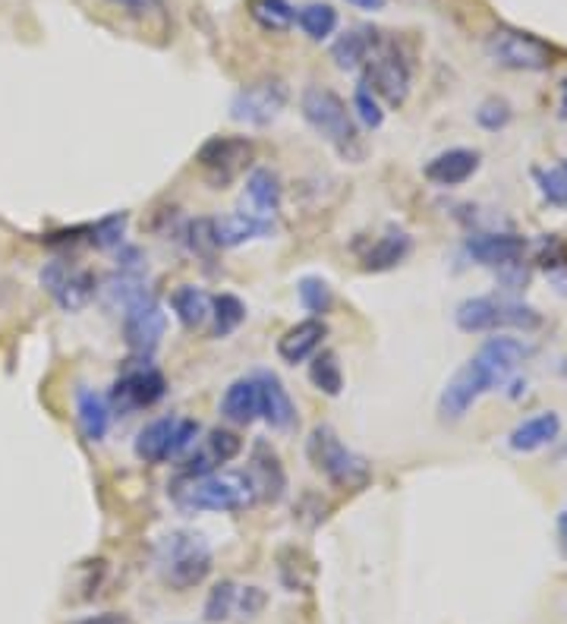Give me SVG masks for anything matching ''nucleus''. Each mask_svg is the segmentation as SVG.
<instances>
[{"label": "nucleus", "instance_id": "nucleus-45", "mask_svg": "<svg viewBox=\"0 0 567 624\" xmlns=\"http://www.w3.org/2000/svg\"><path fill=\"white\" fill-rule=\"evenodd\" d=\"M114 7H123V10H130V13H142L145 7H149V0H111Z\"/></svg>", "mask_w": 567, "mask_h": 624}, {"label": "nucleus", "instance_id": "nucleus-16", "mask_svg": "<svg viewBox=\"0 0 567 624\" xmlns=\"http://www.w3.org/2000/svg\"><path fill=\"white\" fill-rule=\"evenodd\" d=\"M246 476H250V483H253L259 502L277 505V502L284 499V492H287V470H284L277 451H274L269 442H255L253 445Z\"/></svg>", "mask_w": 567, "mask_h": 624}, {"label": "nucleus", "instance_id": "nucleus-2", "mask_svg": "<svg viewBox=\"0 0 567 624\" xmlns=\"http://www.w3.org/2000/svg\"><path fill=\"white\" fill-rule=\"evenodd\" d=\"M171 502L183 514H234L253 507L255 489L246 473H205V476H176L171 483Z\"/></svg>", "mask_w": 567, "mask_h": 624}, {"label": "nucleus", "instance_id": "nucleus-23", "mask_svg": "<svg viewBox=\"0 0 567 624\" xmlns=\"http://www.w3.org/2000/svg\"><path fill=\"white\" fill-rule=\"evenodd\" d=\"M558 435H561V416L555 410H543V413L529 416L510 430L508 449L517 451V454H533V451L551 445Z\"/></svg>", "mask_w": 567, "mask_h": 624}, {"label": "nucleus", "instance_id": "nucleus-12", "mask_svg": "<svg viewBox=\"0 0 567 624\" xmlns=\"http://www.w3.org/2000/svg\"><path fill=\"white\" fill-rule=\"evenodd\" d=\"M168 394V379L164 372L142 356L139 366H130L118 375V382L108 391V404L114 413H133V410L155 407L158 401Z\"/></svg>", "mask_w": 567, "mask_h": 624}, {"label": "nucleus", "instance_id": "nucleus-28", "mask_svg": "<svg viewBox=\"0 0 567 624\" xmlns=\"http://www.w3.org/2000/svg\"><path fill=\"white\" fill-rule=\"evenodd\" d=\"M246 195L259 209V215L272 218L281 209V199H284V187H281V177L274 174L272 168H255L250 180H246Z\"/></svg>", "mask_w": 567, "mask_h": 624}, {"label": "nucleus", "instance_id": "nucleus-27", "mask_svg": "<svg viewBox=\"0 0 567 624\" xmlns=\"http://www.w3.org/2000/svg\"><path fill=\"white\" fill-rule=\"evenodd\" d=\"M171 310H174L176 322L186 332H196V329H202L212 319V296L202 291V288H196V284H180L171 293Z\"/></svg>", "mask_w": 567, "mask_h": 624}, {"label": "nucleus", "instance_id": "nucleus-40", "mask_svg": "<svg viewBox=\"0 0 567 624\" xmlns=\"http://www.w3.org/2000/svg\"><path fill=\"white\" fill-rule=\"evenodd\" d=\"M514 118V111H510V104L505 98H486L479 108H476V123L483 127V130H489V133H498V130H505Z\"/></svg>", "mask_w": 567, "mask_h": 624}, {"label": "nucleus", "instance_id": "nucleus-44", "mask_svg": "<svg viewBox=\"0 0 567 624\" xmlns=\"http://www.w3.org/2000/svg\"><path fill=\"white\" fill-rule=\"evenodd\" d=\"M347 3L356 7V10H366V13H378V10L388 7V0H347Z\"/></svg>", "mask_w": 567, "mask_h": 624}, {"label": "nucleus", "instance_id": "nucleus-24", "mask_svg": "<svg viewBox=\"0 0 567 624\" xmlns=\"http://www.w3.org/2000/svg\"><path fill=\"white\" fill-rule=\"evenodd\" d=\"M413 253V236L401 228H388L385 234L372 243L369 250L363 253V272L382 274L397 269L401 262H407V255Z\"/></svg>", "mask_w": 567, "mask_h": 624}, {"label": "nucleus", "instance_id": "nucleus-11", "mask_svg": "<svg viewBox=\"0 0 567 624\" xmlns=\"http://www.w3.org/2000/svg\"><path fill=\"white\" fill-rule=\"evenodd\" d=\"M253 161L255 145L250 137H209L196 152V164L202 168V174L217 190L234 183Z\"/></svg>", "mask_w": 567, "mask_h": 624}, {"label": "nucleus", "instance_id": "nucleus-21", "mask_svg": "<svg viewBox=\"0 0 567 624\" xmlns=\"http://www.w3.org/2000/svg\"><path fill=\"white\" fill-rule=\"evenodd\" d=\"M382 41V32L372 29V26H356V29H347L344 36H337L332 44V60L337 70L344 73H353V70H363L369 63L372 51L378 48Z\"/></svg>", "mask_w": 567, "mask_h": 624}, {"label": "nucleus", "instance_id": "nucleus-35", "mask_svg": "<svg viewBox=\"0 0 567 624\" xmlns=\"http://www.w3.org/2000/svg\"><path fill=\"white\" fill-rule=\"evenodd\" d=\"M296 296H300L303 310L313 312L315 319L328 315L334 306V291L328 288V281H325V278H318V274H306V278H300V281H296Z\"/></svg>", "mask_w": 567, "mask_h": 624}, {"label": "nucleus", "instance_id": "nucleus-22", "mask_svg": "<svg viewBox=\"0 0 567 624\" xmlns=\"http://www.w3.org/2000/svg\"><path fill=\"white\" fill-rule=\"evenodd\" d=\"M274 224L272 218L259 215V212H234V215L215 218V243L217 250H236L250 240L259 236H272Z\"/></svg>", "mask_w": 567, "mask_h": 624}, {"label": "nucleus", "instance_id": "nucleus-3", "mask_svg": "<svg viewBox=\"0 0 567 624\" xmlns=\"http://www.w3.org/2000/svg\"><path fill=\"white\" fill-rule=\"evenodd\" d=\"M300 114L310 123L315 137L325 139L344 161L363 158V139L356 130L353 111L347 101L328 85H306L300 95Z\"/></svg>", "mask_w": 567, "mask_h": 624}, {"label": "nucleus", "instance_id": "nucleus-15", "mask_svg": "<svg viewBox=\"0 0 567 624\" xmlns=\"http://www.w3.org/2000/svg\"><path fill=\"white\" fill-rule=\"evenodd\" d=\"M243 451V439L234 430H209L205 439L199 442V449H190L186 464L180 467V476H205L215 473L224 464H231L236 454Z\"/></svg>", "mask_w": 567, "mask_h": 624}, {"label": "nucleus", "instance_id": "nucleus-1", "mask_svg": "<svg viewBox=\"0 0 567 624\" xmlns=\"http://www.w3.org/2000/svg\"><path fill=\"white\" fill-rule=\"evenodd\" d=\"M533 348L520 338H508V334H498L489 338L476 356H469L460 370L450 375V382L438 397V416L457 423L467 416V410L489 391H498L502 385H508L510 375L520 370V363L527 360Z\"/></svg>", "mask_w": 567, "mask_h": 624}, {"label": "nucleus", "instance_id": "nucleus-25", "mask_svg": "<svg viewBox=\"0 0 567 624\" xmlns=\"http://www.w3.org/2000/svg\"><path fill=\"white\" fill-rule=\"evenodd\" d=\"M221 416L234 426H250L262 416L259 407V382L255 375H243L227 385L224 397H221Z\"/></svg>", "mask_w": 567, "mask_h": 624}, {"label": "nucleus", "instance_id": "nucleus-14", "mask_svg": "<svg viewBox=\"0 0 567 624\" xmlns=\"http://www.w3.org/2000/svg\"><path fill=\"white\" fill-rule=\"evenodd\" d=\"M41 288L54 296V303H58L63 312H79L85 310L92 300H95V293H99V278L95 272H89V269H73V265H67L63 259H54V262H48L39 274Z\"/></svg>", "mask_w": 567, "mask_h": 624}, {"label": "nucleus", "instance_id": "nucleus-36", "mask_svg": "<svg viewBox=\"0 0 567 624\" xmlns=\"http://www.w3.org/2000/svg\"><path fill=\"white\" fill-rule=\"evenodd\" d=\"M236 596H240V586L234 581H217L209 596H205V605H202V618L209 624H221L227 622L236 612Z\"/></svg>", "mask_w": 567, "mask_h": 624}, {"label": "nucleus", "instance_id": "nucleus-18", "mask_svg": "<svg viewBox=\"0 0 567 624\" xmlns=\"http://www.w3.org/2000/svg\"><path fill=\"white\" fill-rule=\"evenodd\" d=\"M259 382V407H262V420L277 432H287L296 426V404L284 389V382L277 379V372L259 370L253 372Z\"/></svg>", "mask_w": 567, "mask_h": 624}, {"label": "nucleus", "instance_id": "nucleus-32", "mask_svg": "<svg viewBox=\"0 0 567 624\" xmlns=\"http://www.w3.org/2000/svg\"><path fill=\"white\" fill-rule=\"evenodd\" d=\"M246 322V306L236 293L212 296V338H227Z\"/></svg>", "mask_w": 567, "mask_h": 624}, {"label": "nucleus", "instance_id": "nucleus-5", "mask_svg": "<svg viewBox=\"0 0 567 624\" xmlns=\"http://www.w3.org/2000/svg\"><path fill=\"white\" fill-rule=\"evenodd\" d=\"M306 457H310V464L337 489L360 492V489H366L372 483L369 461H366L363 454L347 449V445L337 439V432H334L332 426H325V423H318V426L310 432V439H306Z\"/></svg>", "mask_w": 567, "mask_h": 624}, {"label": "nucleus", "instance_id": "nucleus-26", "mask_svg": "<svg viewBox=\"0 0 567 624\" xmlns=\"http://www.w3.org/2000/svg\"><path fill=\"white\" fill-rule=\"evenodd\" d=\"M111 416H114V410L104 394L85 389V385L77 391V423L85 442H101L111 430Z\"/></svg>", "mask_w": 567, "mask_h": 624}, {"label": "nucleus", "instance_id": "nucleus-30", "mask_svg": "<svg viewBox=\"0 0 567 624\" xmlns=\"http://www.w3.org/2000/svg\"><path fill=\"white\" fill-rule=\"evenodd\" d=\"M246 10L255 26L265 32H287L296 22V10L287 0H250Z\"/></svg>", "mask_w": 567, "mask_h": 624}, {"label": "nucleus", "instance_id": "nucleus-10", "mask_svg": "<svg viewBox=\"0 0 567 624\" xmlns=\"http://www.w3.org/2000/svg\"><path fill=\"white\" fill-rule=\"evenodd\" d=\"M291 101V85L281 77L255 79L250 85H243L234 98H231V120L243 123V127H272L274 120L284 114Z\"/></svg>", "mask_w": 567, "mask_h": 624}, {"label": "nucleus", "instance_id": "nucleus-17", "mask_svg": "<svg viewBox=\"0 0 567 624\" xmlns=\"http://www.w3.org/2000/svg\"><path fill=\"white\" fill-rule=\"evenodd\" d=\"M467 255L476 265L486 269H510L517 265L524 253H527V236L508 234V231H495V234H473L467 240Z\"/></svg>", "mask_w": 567, "mask_h": 624}, {"label": "nucleus", "instance_id": "nucleus-43", "mask_svg": "<svg viewBox=\"0 0 567 624\" xmlns=\"http://www.w3.org/2000/svg\"><path fill=\"white\" fill-rule=\"evenodd\" d=\"M555 536H558V552H561V558L567 562V507L558 514V521H555Z\"/></svg>", "mask_w": 567, "mask_h": 624}, {"label": "nucleus", "instance_id": "nucleus-37", "mask_svg": "<svg viewBox=\"0 0 567 624\" xmlns=\"http://www.w3.org/2000/svg\"><path fill=\"white\" fill-rule=\"evenodd\" d=\"M536 183H539V193H543L548 205L567 209V158L561 164H555V168L536 171Z\"/></svg>", "mask_w": 567, "mask_h": 624}, {"label": "nucleus", "instance_id": "nucleus-41", "mask_svg": "<svg viewBox=\"0 0 567 624\" xmlns=\"http://www.w3.org/2000/svg\"><path fill=\"white\" fill-rule=\"evenodd\" d=\"M269 603V596H265V590L262 586H240V596H236V612L243 615V618H255L262 608Z\"/></svg>", "mask_w": 567, "mask_h": 624}, {"label": "nucleus", "instance_id": "nucleus-9", "mask_svg": "<svg viewBox=\"0 0 567 624\" xmlns=\"http://www.w3.org/2000/svg\"><path fill=\"white\" fill-rule=\"evenodd\" d=\"M486 54H489L498 67L514 70V73H543L555 63V51L546 41L529 36L524 29H510L502 26L486 39Z\"/></svg>", "mask_w": 567, "mask_h": 624}, {"label": "nucleus", "instance_id": "nucleus-33", "mask_svg": "<svg viewBox=\"0 0 567 624\" xmlns=\"http://www.w3.org/2000/svg\"><path fill=\"white\" fill-rule=\"evenodd\" d=\"M310 382L322 394L328 397H337L344 391V370H341V360L334 351H318L310 360Z\"/></svg>", "mask_w": 567, "mask_h": 624}, {"label": "nucleus", "instance_id": "nucleus-13", "mask_svg": "<svg viewBox=\"0 0 567 624\" xmlns=\"http://www.w3.org/2000/svg\"><path fill=\"white\" fill-rule=\"evenodd\" d=\"M164 332H168V312L152 291L136 296L123 310V341L136 356H152L161 348Z\"/></svg>", "mask_w": 567, "mask_h": 624}, {"label": "nucleus", "instance_id": "nucleus-42", "mask_svg": "<svg viewBox=\"0 0 567 624\" xmlns=\"http://www.w3.org/2000/svg\"><path fill=\"white\" fill-rule=\"evenodd\" d=\"M73 624H136L126 612H101V615H89V618H82V622H73Z\"/></svg>", "mask_w": 567, "mask_h": 624}, {"label": "nucleus", "instance_id": "nucleus-31", "mask_svg": "<svg viewBox=\"0 0 567 624\" xmlns=\"http://www.w3.org/2000/svg\"><path fill=\"white\" fill-rule=\"evenodd\" d=\"M99 291L111 310H126L136 296L149 293V288H145V281H142V272H118L111 274V278L104 281V288H99Z\"/></svg>", "mask_w": 567, "mask_h": 624}, {"label": "nucleus", "instance_id": "nucleus-8", "mask_svg": "<svg viewBox=\"0 0 567 624\" xmlns=\"http://www.w3.org/2000/svg\"><path fill=\"white\" fill-rule=\"evenodd\" d=\"M363 70H366L363 82L375 92V98H382V101L392 104V108H401V104L407 101L413 85V63L411 58L401 51L397 41H378V48L372 51L369 63H366Z\"/></svg>", "mask_w": 567, "mask_h": 624}, {"label": "nucleus", "instance_id": "nucleus-34", "mask_svg": "<svg viewBox=\"0 0 567 624\" xmlns=\"http://www.w3.org/2000/svg\"><path fill=\"white\" fill-rule=\"evenodd\" d=\"M126 224H130L126 212H111V215L99 218L95 224H89V243L104 253L120 250L126 243Z\"/></svg>", "mask_w": 567, "mask_h": 624}, {"label": "nucleus", "instance_id": "nucleus-7", "mask_svg": "<svg viewBox=\"0 0 567 624\" xmlns=\"http://www.w3.org/2000/svg\"><path fill=\"white\" fill-rule=\"evenodd\" d=\"M202 426L193 416H161L142 426L133 442V451L142 464H168L174 457H183L190 449H196Z\"/></svg>", "mask_w": 567, "mask_h": 624}, {"label": "nucleus", "instance_id": "nucleus-4", "mask_svg": "<svg viewBox=\"0 0 567 624\" xmlns=\"http://www.w3.org/2000/svg\"><path fill=\"white\" fill-rule=\"evenodd\" d=\"M155 567L158 577L171 590H193L212 574L215 555L202 533L171 530L155 543Z\"/></svg>", "mask_w": 567, "mask_h": 624}, {"label": "nucleus", "instance_id": "nucleus-38", "mask_svg": "<svg viewBox=\"0 0 567 624\" xmlns=\"http://www.w3.org/2000/svg\"><path fill=\"white\" fill-rule=\"evenodd\" d=\"M183 243H186V250H190V253H196V255L217 253L215 218H193V221L183 228Z\"/></svg>", "mask_w": 567, "mask_h": 624}, {"label": "nucleus", "instance_id": "nucleus-6", "mask_svg": "<svg viewBox=\"0 0 567 624\" xmlns=\"http://www.w3.org/2000/svg\"><path fill=\"white\" fill-rule=\"evenodd\" d=\"M454 322L457 329L467 334L498 332V329H520V332H533L543 325V315L517 303L508 296H469L457 310H454Z\"/></svg>", "mask_w": 567, "mask_h": 624}, {"label": "nucleus", "instance_id": "nucleus-39", "mask_svg": "<svg viewBox=\"0 0 567 624\" xmlns=\"http://www.w3.org/2000/svg\"><path fill=\"white\" fill-rule=\"evenodd\" d=\"M351 111H353V118L360 120L366 130H378V127L385 123V111H382L378 98H375V92H372L366 82H360V85H356Z\"/></svg>", "mask_w": 567, "mask_h": 624}, {"label": "nucleus", "instance_id": "nucleus-46", "mask_svg": "<svg viewBox=\"0 0 567 624\" xmlns=\"http://www.w3.org/2000/svg\"><path fill=\"white\" fill-rule=\"evenodd\" d=\"M561 118H567V79L565 85H561Z\"/></svg>", "mask_w": 567, "mask_h": 624}, {"label": "nucleus", "instance_id": "nucleus-20", "mask_svg": "<svg viewBox=\"0 0 567 624\" xmlns=\"http://www.w3.org/2000/svg\"><path fill=\"white\" fill-rule=\"evenodd\" d=\"M479 164H483V155L476 149H448V152H438L432 158L423 168V174L435 187L454 190V187H464L469 177L479 171Z\"/></svg>", "mask_w": 567, "mask_h": 624}, {"label": "nucleus", "instance_id": "nucleus-29", "mask_svg": "<svg viewBox=\"0 0 567 624\" xmlns=\"http://www.w3.org/2000/svg\"><path fill=\"white\" fill-rule=\"evenodd\" d=\"M296 26L303 29V36L310 41L332 39L334 29H337V10H334L332 3L313 0V3H306V7L296 10Z\"/></svg>", "mask_w": 567, "mask_h": 624}, {"label": "nucleus", "instance_id": "nucleus-19", "mask_svg": "<svg viewBox=\"0 0 567 624\" xmlns=\"http://www.w3.org/2000/svg\"><path fill=\"white\" fill-rule=\"evenodd\" d=\"M325 338H328V325H325V319H303V322H296L291 325L287 332L277 338V356L284 360V363H310L315 353L322 351V344H325Z\"/></svg>", "mask_w": 567, "mask_h": 624}]
</instances>
